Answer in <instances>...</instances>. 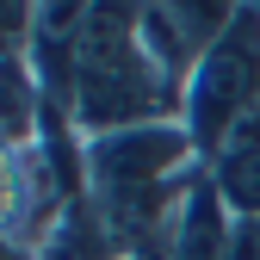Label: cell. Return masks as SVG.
<instances>
[{
	"label": "cell",
	"instance_id": "obj_5",
	"mask_svg": "<svg viewBox=\"0 0 260 260\" xmlns=\"http://www.w3.org/2000/svg\"><path fill=\"white\" fill-rule=\"evenodd\" d=\"M205 174L236 217H260V106L223 137V149L205 161Z\"/></svg>",
	"mask_w": 260,
	"mask_h": 260
},
{
	"label": "cell",
	"instance_id": "obj_2",
	"mask_svg": "<svg viewBox=\"0 0 260 260\" xmlns=\"http://www.w3.org/2000/svg\"><path fill=\"white\" fill-rule=\"evenodd\" d=\"M254 106H260V7H236L230 31L205 50V62L192 69L180 93V124L199 161H211Z\"/></svg>",
	"mask_w": 260,
	"mask_h": 260
},
{
	"label": "cell",
	"instance_id": "obj_3",
	"mask_svg": "<svg viewBox=\"0 0 260 260\" xmlns=\"http://www.w3.org/2000/svg\"><path fill=\"white\" fill-rule=\"evenodd\" d=\"M81 155H87V192H149V186H180L192 174H205V161H199L180 118L87 137Z\"/></svg>",
	"mask_w": 260,
	"mask_h": 260
},
{
	"label": "cell",
	"instance_id": "obj_1",
	"mask_svg": "<svg viewBox=\"0 0 260 260\" xmlns=\"http://www.w3.org/2000/svg\"><path fill=\"white\" fill-rule=\"evenodd\" d=\"M161 118H180V93L143 50V7H81V31L69 50L75 137L87 143Z\"/></svg>",
	"mask_w": 260,
	"mask_h": 260
},
{
	"label": "cell",
	"instance_id": "obj_4",
	"mask_svg": "<svg viewBox=\"0 0 260 260\" xmlns=\"http://www.w3.org/2000/svg\"><path fill=\"white\" fill-rule=\"evenodd\" d=\"M236 7L223 0H174V7H143V50L161 75L174 81V93H186L192 69L205 62V50L230 31Z\"/></svg>",
	"mask_w": 260,
	"mask_h": 260
},
{
	"label": "cell",
	"instance_id": "obj_6",
	"mask_svg": "<svg viewBox=\"0 0 260 260\" xmlns=\"http://www.w3.org/2000/svg\"><path fill=\"white\" fill-rule=\"evenodd\" d=\"M230 260H260V217H236V236H230Z\"/></svg>",
	"mask_w": 260,
	"mask_h": 260
},
{
	"label": "cell",
	"instance_id": "obj_7",
	"mask_svg": "<svg viewBox=\"0 0 260 260\" xmlns=\"http://www.w3.org/2000/svg\"><path fill=\"white\" fill-rule=\"evenodd\" d=\"M0 260H31V248H25V242H13V236H0Z\"/></svg>",
	"mask_w": 260,
	"mask_h": 260
}]
</instances>
